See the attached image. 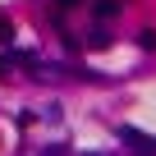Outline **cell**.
<instances>
[{
	"instance_id": "6da1fadb",
	"label": "cell",
	"mask_w": 156,
	"mask_h": 156,
	"mask_svg": "<svg viewBox=\"0 0 156 156\" xmlns=\"http://www.w3.org/2000/svg\"><path fill=\"white\" fill-rule=\"evenodd\" d=\"M119 142H124L133 156H156V133H142V129H133V124L119 129Z\"/></svg>"
},
{
	"instance_id": "7a4b0ae2",
	"label": "cell",
	"mask_w": 156,
	"mask_h": 156,
	"mask_svg": "<svg viewBox=\"0 0 156 156\" xmlns=\"http://www.w3.org/2000/svg\"><path fill=\"white\" fill-rule=\"evenodd\" d=\"M119 9H124V0H92V14L97 19H115Z\"/></svg>"
},
{
	"instance_id": "3957f363",
	"label": "cell",
	"mask_w": 156,
	"mask_h": 156,
	"mask_svg": "<svg viewBox=\"0 0 156 156\" xmlns=\"http://www.w3.org/2000/svg\"><path fill=\"white\" fill-rule=\"evenodd\" d=\"M138 46H142V51H156V28H142V32H138Z\"/></svg>"
},
{
	"instance_id": "277c9868",
	"label": "cell",
	"mask_w": 156,
	"mask_h": 156,
	"mask_svg": "<svg viewBox=\"0 0 156 156\" xmlns=\"http://www.w3.org/2000/svg\"><path fill=\"white\" fill-rule=\"evenodd\" d=\"M9 41H14V23L0 14V46H9Z\"/></svg>"
},
{
	"instance_id": "5b68a950",
	"label": "cell",
	"mask_w": 156,
	"mask_h": 156,
	"mask_svg": "<svg viewBox=\"0 0 156 156\" xmlns=\"http://www.w3.org/2000/svg\"><path fill=\"white\" fill-rule=\"evenodd\" d=\"M41 156H69V147H46Z\"/></svg>"
},
{
	"instance_id": "8992f818",
	"label": "cell",
	"mask_w": 156,
	"mask_h": 156,
	"mask_svg": "<svg viewBox=\"0 0 156 156\" xmlns=\"http://www.w3.org/2000/svg\"><path fill=\"white\" fill-rule=\"evenodd\" d=\"M69 5H78V0H55V9H69Z\"/></svg>"
},
{
	"instance_id": "52a82bcc",
	"label": "cell",
	"mask_w": 156,
	"mask_h": 156,
	"mask_svg": "<svg viewBox=\"0 0 156 156\" xmlns=\"http://www.w3.org/2000/svg\"><path fill=\"white\" fill-rule=\"evenodd\" d=\"M5 73H9V60H0V78H5Z\"/></svg>"
}]
</instances>
